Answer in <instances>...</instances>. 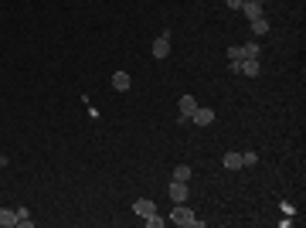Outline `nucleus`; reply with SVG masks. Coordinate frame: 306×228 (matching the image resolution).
<instances>
[{
  "instance_id": "5",
  "label": "nucleus",
  "mask_w": 306,
  "mask_h": 228,
  "mask_svg": "<svg viewBox=\"0 0 306 228\" xmlns=\"http://www.w3.org/2000/svg\"><path fill=\"white\" fill-rule=\"evenodd\" d=\"M191 119L197 126H211V123H215V109H201V106H197V109L191 113Z\"/></svg>"
},
{
  "instance_id": "20",
  "label": "nucleus",
  "mask_w": 306,
  "mask_h": 228,
  "mask_svg": "<svg viewBox=\"0 0 306 228\" xmlns=\"http://www.w3.org/2000/svg\"><path fill=\"white\" fill-rule=\"evenodd\" d=\"M4 164H7V157H4V153H0V167H4Z\"/></svg>"
},
{
  "instance_id": "6",
  "label": "nucleus",
  "mask_w": 306,
  "mask_h": 228,
  "mask_svg": "<svg viewBox=\"0 0 306 228\" xmlns=\"http://www.w3.org/2000/svg\"><path fill=\"white\" fill-rule=\"evenodd\" d=\"M133 211H136V215H140V218H147V215H153V211H157V205H153L150 198H136Z\"/></svg>"
},
{
  "instance_id": "15",
  "label": "nucleus",
  "mask_w": 306,
  "mask_h": 228,
  "mask_svg": "<svg viewBox=\"0 0 306 228\" xmlns=\"http://www.w3.org/2000/svg\"><path fill=\"white\" fill-rule=\"evenodd\" d=\"M252 31H255V35H265V31H269V21H265V17H255V21H252Z\"/></svg>"
},
{
  "instance_id": "4",
  "label": "nucleus",
  "mask_w": 306,
  "mask_h": 228,
  "mask_svg": "<svg viewBox=\"0 0 306 228\" xmlns=\"http://www.w3.org/2000/svg\"><path fill=\"white\" fill-rule=\"evenodd\" d=\"M167 55H170V35L163 31V35L153 41V58H167Z\"/></svg>"
},
{
  "instance_id": "7",
  "label": "nucleus",
  "mask_w": 306,
  "mask_h": 228,
  "mask_svg": "<svg viewBox=\"0 0 306 228\" xmlns=\"http://www.w3.org/2000/svg\"><path fill=\"white\" fill-rule=\"evenodd\" d=\"M181 119H191V113L197 109V103H194V95H181Z\"/></svg>"
},
{
  "instance_id": "11",
  "label": "nucleus",
  "mask_w": 306,
  "mask_h": 228,
  "mask_svg": "<svg viewBox=\"0 0 306 228\" xmlns=\"http://www.w3.org/2000/svg\"><path fill=\"white\" fill-rule=\"evenodd\" d=\"M0 225H4V228L17 225V211H11V208H0Z\"/></svg>"
},
{
  "instance_id": "18",
  "label": "nucleus",
  "mask_w": 306,
  "mask_h": 228,
  "mask_svg": "<svg viewBox=\"0 0 306 228\" xmlns=\"http://www.w3.org/2000/svg\"><path fill=\"white\" fill-rule=\"evenodd\" d=\"M147 225H150V228H160V225H163V218L153 211V215H147Z\"/></svg>"
},
{
  "instance_id": "10",
  "label": "nucleus",
  "mask_w": 306,
  "mask_h": 228,
  "mask_svg": "<svg viewBox=\"0 0 306 228\" xmlns=\"http://www.w3.org/2000/svg\"><path fill=\"white\" fill-rule=\"evenodd\" d=\"M129 85H133V79H129V75H126V72H116V75H113V89L126 92V89H129Z\"/></svg>"
},
{
  "instance_id": "3",
  "label": "nucleus",
  "mask_w": 306,
  "mask_h": 228,
  "mask_svg": "<svg viewBox=\"0 0 306 228\" xmlns=\"http://www.w3.org/2000/svg\"><path fill=\"white\" fill-rule=\"evenodd\" d=\"M170 198H174V205H184V201H187V191H191V187H187V181H170Z\"/></svg>"
},
{
  "instance_id": "14",
  "label": "nucleus",
  "mask_w": 306,
  "mask_h": 228,
  "mask_svg": "<svg viewBox=\"0 0 306 228\" xmlns=\"http://www.w3.org/2000/svg\"><path fill=\"white\" fill-rule=\"evenodd\" d=\"M174 181H191V167H187V164L174 167Z\"/></svg>"
},
{
  "instance_id": "2",
  "label": "nucleus",
  "mask_w": 306,
  "mask_h": 228,
  "mask_svg": "<svg viewBox=\"0 0 306 228\" xmlns=\"http://www.w3.org/2000/svg\"><path fill=\"white\" fill-rule=\"evenodd\" d=\"M231 72H242V75L255 79L262 72V65H259V58H242V61H231Z\"/></svg>"
},
{
  "instance_id": "1",
  "label": "nucleus",
  "mask_w": 306,
  "mask_h": 228,
  "mask_svg": "<svg viewBox=\"0 0 306 228\" xmlns=\"http://www.w3.org/2000/svg\"><path fill=\"white\" fill-rule=\"evenodd\" d=\"M170 218H174L177 225H184V228H201V225H204L201 218H194V215H191V208H187V205H177Z\"/></svg>"
},
{
  "instance_id": "9",
  "label": "nucleus",
  "mask_w": 306,
  "mask_h": 228,
  "mask_svg": "<svg viewBox=\"0 0 306 228\" xmlns=\"http://www.w3.org/2000/svg\"><path fill=\"white\" fill-rule=\"evenodd\" d=\"M221 164H225L228 171H242V167H245V164H242V153H235V150H231V153H225V157H221Z\"/></svg>"
},
{
  "instance_id": "17",
  "label": "nucleus",
  "mask_w": 306,
  "mask_h": 228,
  "mask_svg": "<svg viewBox=\"0 0 306 228\" xmlns=\"http://www.w3.org/2000/svg\"><path fill=\"white\" fill-rule=\"evenodd\" d=\"M242 45H235V48H228V61H242Z\"/></svg>"
},
{
  "instance_id": "16",
  "label": "nucleus",
  "mask_w": 306,
  "mask_h": 228,
  "mask_svg": "<svg viewBox=\"0 0 306 228\" xmlns=\"http://www.w3.org/2000/svg\"><path fill=\"white\" fill-rule=\"evenodd\" d=\"M242 164H245V167L259 164V153H255V150H245V153H242Z\"/></svg>"
},
{
  "instance_id": "8",
  "label": "nucleus",
  "mask_w": 306,
  "mask_h": 228,
  "mask_svg": "<svg viewBox=\"0 0 306 228\" xmlns=\"http://www.w3.org/2000/svg\"><path fill=\"white\" fill-rule=\"evenodd\" d=\"M242 11H245L249 21H255V17H262V4H259V0H245V4H242Z\"/></svg>"
},
{
  "instance_id": "12",
  "label": "nucleus",
  "mask_w": 306,
  "mask_h": 228,
  "mask_svg": "<svg viewBox=\"0 0 306 228\" xmlns=\"http://www.w3.org/2000/svg\"><path fill=\"white\" fill-rule=\"evenodd\" d=\"M17 225H21V228H31L34 225V218H31L27 208H17Z\"/></svg>"
},
{
  "instance_id": "13",
  "label": "nucleus",
  "mask_w": 306,
  "mask_h": 228,
  "mask_svg": "<svg viewBox=\"0 0 306 228\" xmlns=\"http://www.w3.org/2000/svg\"><path fill=\"white\" fill-rule=\"evenodd\" d=\"M242 55H245V58H259V55H262V48L255 45V41H249V45H242Z\"/></svg>"
},
{
  "instance_id": "19",
  "label": "nucleus",
  "mask_w": 306,
  "mask_h": 228,
  "mask_svg": "<svg viewBox=\"0 0 306 228\" xmlns=\"http://www.w3.org/2000/svg\"><path fill=\"white\" fill-rule=\"evenodd\" d=\"M228 7H231V11H242V4H245V0H225Z\"/></svg>"
},
{
  "instance_id": "21",
  "label": "nucleus",
  "mask_w": 306,
  "mask_h": 228,
  "mask_svg": "<svg viewBox=\"0 0 306 228\" xmlns=\"http://www.w3.org/2000/svg\"><path fill=\"white\" fill-rule=\"evenodd\" d=\"M259 4H265V0H259Z\"/></svg>"
}]
</instances>
